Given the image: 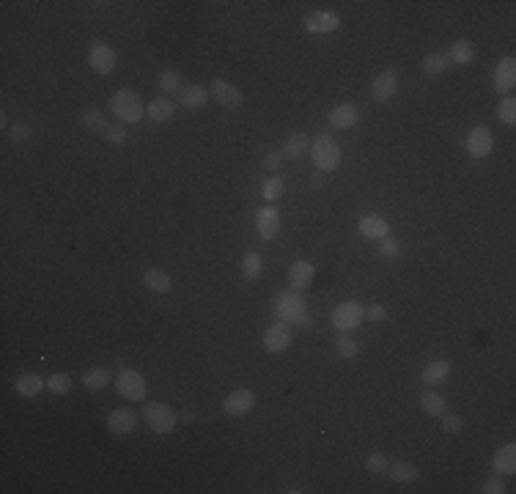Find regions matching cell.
I'll use <instances>...</instances> for the list:
<instances>
[{
	"mask_svg": "<svg viewBox=\"0 0 516 494\" xmlns=\"http://www.w3.org/2000/svg\"><path fill=\"white\" fill-rule=\"evenodd\" d=\"M179 421H181V423H193V421H195V412H193V409H184V412H179Z\"/></svg>",
	"mask_w": 516,
	"mask_h": 494,
	"instance_id": "48",
	"label": "cell"
},
{
	"mask_svg": "<svg viewBox=\"0 0 516 494\" xmlns=\"http://www.w3.org/2000/svg\"><path fill=\"white\" fill-rule=\"evenodd\" d=\"M382 245H379V253L384 256V258H395L398 256V242L393 239V236H384V239H379Z\"/></svg>",
	"mask_w": 516,
	"mask_h": 494,
	"instance_id": "43",
	"label": "cell"
},
{
	"mask_svg": "<svg viewBox=\"0 0 516 494\" xmlns=\"http://www.w3.org/2000/svg\"><path fill=\"white\" fill-rule=\"evenodd\" d=\"M492 82H495V91H497V94H511V91H514L516 88V58L514 55H506V58L497 61Z\"/></svg>",
	"mask_w": 516,
	"mask_h": 494,
	"instance_id": "13",
	"label": "cell"
},
{
	"mask_svg": "<svg viewBox=\"0 0 516 494\" xmlns=\"http://www.w3.org/2000/svg\"><path fill=\"white\" fill-rule=\"evenodd\" d=\"M492 148H495V138H492V130H489V127L478 124V127L470 130V135H467V154H470L472 159L489 157Z\"/></svg>",
	"mask_w": 516,
	"mask_h": 494,
	"instance_id": "10",
	"label": "cell"
},
{
	"mask_svg": "<svg viewBox=\"0 0 516 494\" xmlns=\"http://www.w3.org/2000/svg\"><path fill=\"white\" fill-rule=\"evenodd\" d=\"M447 67H450V58H447L445 50H434V53H429V55L423 58V74H429V77L443 74Z\"/></svg>",
	"mask_w": 516,
	"mask_h": 494,
	"instance_id": "31",
	"label": "cell"
},
{
	"mask_svg": "<svg viewBox=\"0 0 516 494\" xmlns=\"http://www.w3.org/2000/svg\"><path fill=\"white\" fill-rule=\"evenodd\" d=\"M292 324H286V321H275V324H269L267 330H264V349L269 354H281L286 352L289 346H292Z\"/></svg>",
	"mask_w": 516,
	"mask_h": 494,
	"instance_id": "9",
	"label": "cell"
},
{
	"mask_svg": "<svg viewBox=\"0 0 516 494\" xmlns=\"http://www.w3.org/2000/svg\"><path fill=\"white\" fill-rule=\"evenodd\" d=\"M44 379L39 373H22L17 382H14V390L22 396V398H36L42 390H44Z\"/></svg>",
	"mask_w": 516,
	"mask_h": 494,
	"instance_id": "25",
	"label": "cell"
},
{
	"mask_svg": "<svg viewBox=\"0 0 516 494\" xmlns=\"http://www.w3.org/2000/svg\"><path fill=\"white\" fill-rule=\"evenodd\" d=\"M113 382V376H110V371L105 368V365H94V368H85L82 371V387L85 390H105L107 385Z\"/></svg>",
	"mask_w": 516,
	"mask_h": 494,
	"instance_id": "21",
	"label": "cell"
},
{
	"mask_svg": "<svg viewBox=\"0 0 516 494\" xmlns=\"http://www.w3.org/2000/svg\"><path fill=\"white\" fill-rule=\"evenodd\" d=\"M384 316H387V313H384L382 305H368V308H366V319H368V321H382Z\"/></svg>",
	"mask_w": 516,
	"mask_h": 494,
	"instance_id": "46",
	"label": "cell"
},
{
	"mask_svg": "<svg viewBox=\"0 0 516 494\" xmlns=\"http://www.w3.org/2000/svg\"><path fill=\"white\" fill-rule=\"evenodd\" d=\"M497 116H500L503 124L514 127L516 124V99L514 96H503V99H500V105H497Z\"/></svg>",
	"mask_w": 516,
	"mask_h": 494,
	"instance_id": "37",
	"label": "cell"
},
{
	"mask_svg": "<svg viewBox=\"0 0 516 494\" xmlns=\"http://www.w3.org/2000/svg\"><path fill=\"white\" fill-rule=\"evenodd\" d=\"M286 193V182L281 179V176H272V179H267L264 184H261V198L267 201V204H272V201H281V195Z\"/></svg>",
	"mask_w": 516,
	"mask_h": 494,
	"instance_id": "34",
	"label": "cell"
},
{
	"mask_svg": "<svg viewBox=\"0 0 516 494\" xmlns=\"http://www.w3.org/2000/svg\"><path fill=\"white\" fill-rule=\"evenodd\" d=\"M148 118L151 121H157V124H162V121H170L173 116H176V105L168 99V96H157V99H151L146 107Z\"/></svg>",
	"mask_w": 516,
	"mask_h": 494,
	"instance_id": "23",
	"label": "cell"
},
{
	"mask_svg": "<svg viewBox=\"0 0 516 494\" xmlns=\"http://www.w3.org/2000/svg\"><path fill=\"white\" fill-rule=\"evenodd\" d=\"M481 492H483V494H503V492H508V489H506V484H503V478H500V475L495 473L492 478H486V481H483V486H481Z\"/></svg>",
	"mask_w": 516,
	"mask_h": 494,
	"instance_id": "42",
	"label": "cell"
},
{
	"mask_svg": "<svg viewBox=\"0 0 516 494\" xmlns=\"http://www.w3.org/2000/svg\"><path fill=\"white\" fill-rule=\"evenodd\" d=\"M443 428L447 434H459L464 428V421L459 415H443Z\"/></svg>",
	"mask_w": 516,
	"mask_h": 494,
	"instance_id": "45",
	"label": "cell"
},
{
	"mask_svg": "<svg viewBox=\"0 0 516 494\" xmlns=\"http://www.w3.org/2000/svg\"><path fill=\"white\" fill-rule=\"evenodd\" d=\"M283 162H286L283 151H269V154L264 157V168H267V170H278Z\"/></svg>",
	"mask_w": 516,
	"mask_h": 494,
	"instance_id": "44",
	"label": "cell"
},
{
	"mask_svg": "<svg viewBox=\"0 0 516 494\" xmlns=\"http://www.w3.org/2000/svg\"><path fill=\"white\" fill-rule=\"evenodd\" d=\"M143 421L146 425L154 431V434H170L176 423H179V412H173L168 404H159V401H148L143 407Z\"/></svg>",
	"mask_w": 516,
	"mask_h": 494,
	"instance_id": "3",
	"label": "cell"
},
{
	"mask_svg": "<svg viewBox=\"0 0 516 494\" xmlns=\"http://www.w3.org/2000/svg\"><path fill=\"white\" fill-rule=\"evenodd\" d=\"M387 473H390V481L395 484H415L420 478V470L412 461H390Z\"/></svg>",
	"mask_w": 516,
	"mask_h": 494,
	"instance_id": "26",
	"label": "cell"
},
{
	"mask_svg": "<svg viewBox=\"0 0 516 494\" xmlns=\"http://www.w3.org/2000/svg\"><path fill=\"white\" fill-rule=\"evenodd\" d=\"M387 467H390V459L384 456V453H368V459H366V470H368L371 475H384L387 473Z\"/></svg>",
	"mask_w": 516,
	"mask_h": 494,
	"instance_id": "38",
	"label": "cell"
},
{
	"mask_svg": "<svg viewBox=\"0 0 516 494\" xmlns=\"http://www.w3.org/2000/svg\"><path fill=\"white\" fill-rule=\"evenodd\" d=\"M209 96H215V102H220L222 107H228V110H236L239 105H242V91L233 85V82H228L225 77H215L212 80V85H209Z\"/></svg>",
	"mask_w": 516,
	"mask_h": 494,
	"instance_id": "11",
	"label": "cell"
},
{
	"mask_svg": "<svg viewBox=\"0 0 516 494\" xmlns=\"http://www.w3.org/2000/svg\"><path fill=\"white\" fill-rule=\"evenodd\" d=\"M420 407H423L426 415H432V418H443L447 404H445V398L440 396V393H432V390H429V393L420 396Z\"/></svg>",
	"mask_w": 516,
	"mask_h": 494,
	"instance_id": "33",
	"label": "cell"
},
{
	"mask_svg": "<svg viewBox=\"0 0 516 494\" xmlns=\"http://www.w3.org/2000/svg\"><path fill=\"white\" fill-rule=\"evenodd\" d=\"M450 379V362L447 360H432V362H426V368H423V382L426 385H443V382H447Z\"/></svg>",
	"mask_w": 516,
	"mask_h": 494,
	"instance_id": "27",
	"label": "cell"
},
{
	"mask_svg": "<svg viewBox=\"0 0 516 494\" xmlns=\"http://www.w3.org/2000/svg\"><path fill=\"white\" fill-rule=\"evenodd\" d=\"M47 387H50L55 396H66V393L72 390V376H69V373H53V376L47 379Z\"/></svg>",
	"mask_w": 516,
	"mask_h": 494,
	"instance_id": "39",
	"label": "cell"
},
{
	"mask_svg": "<svg viewBox=\"0 0 516 494\" xmlns=\"http://www.w3.org/2000/svg\"><path fill=\"white\" fill-rule=\"evenodd\" d=\"M492 470H495L497 475H514L516 473V445L514 442H506V445L495 453V459H492Z\"/></svg>",
	"mask_w": 516,
	"mask_h": 494,
	"instance_id": "20",
	"label": "cell"
},
{
	"mask_svg": "<svg viewBox=\"0 0 516 494\" xmlns=\"http://www.w3.org/2000/svg\"><path fill=\"white\" fill-rule=\"evenodd\" d=\"M321 184H324V173H321V170H316V173L310 176V187H313V190H319Z\"/></svg>",
	"mask_w": 516,
	"mask_h": 494,
	"instance_id": "47",
	"label": "cell"
},
{
	"mask_svg": "<svg viewBox=\"0 0 516 494\" xmlns=\"http://www.w3.org/2000/svg\"><path fill=\"white\" fill-rule=\"evenodd\" d=\"M113 382H116V390H118L121 398H127V401H143L146 398V379L135 368H121Z\"/></svg>",
	"mask_w": 516,
	"mask_h": 494,
	"instance_id": "6",
	"label": "cell"
},
{
	"mask_svg": "<svg viewBox=\"0 0 516 494\" xmlns=\"http://www.w3.org/2000/svg\"><path fill=\"white\" fill-rule=\"evenodd\" d=\"M332 349L338 352V357H344V360H355L357 354H360V346H357V341L349 335V333H341V335H335L332 338Z\"/></svg>",
	"mask_w": 516,
	"mask_h": 494,
	"instance_id": "32",
	"label": "cell"
},
{
	"mask_svg": "<svg viewBox=\"0 0 516 494\" xmlns=\"http://www.w3.org/2000/svg\"><path fill=\"white\" fill-rule=\"evenodd\" d=\"M80 121H82V127L85 130H91V132H107V116L99 110V107H82L80 110Z\"/></svg>",
	"mask_w": 516,
	"mask_h": 494,
	"instance_id": "29",
	"label": "cell"
},
{
	"mask_svg": "<svg viewBox=\"0 0 516 494\" xmlns=\"http://www.w3.org/2000/svg\"><path fill=\"white\" fill-rule=\"evenodd\" d=\"M33 138V124H25V121H17L8 127V141L14 143H28Z\"/></svg>",
	"mask_w": 516,
	"mask_h": 494,
	"instance_id": "40",
	"label": "cell"
},
{
	"mask_svg": "<svg viewBox=\"0 0 516 494\" xmlns=\"http://www.w3.org/2000/svg\"><path fill=\"white\" fill-rule=\"evenodd\" d=\"M253 407H256V393H253L250 387H236V390H231V393L225 396V401H222V412H225L228 418H242V415H247Z\"/></svg>",
	"mask_w": 516,
	"mask_h": 494,
	"instance_id": "8",
	"label": "cell"
},
{
	"mask_svg": "<svg viewBox=\"0 0 516 494\" xmlns=\"http://www.w3.org/2000/svg\"><path fill=\"white\" fill-rule=\"evenodd\" d=\"M310 157H313L316 170L330 173V170H335V168L341 165V145L335 143L332 135L319 132V135L313 138V143H310Z\"/></svg>",
	"mask_w": 516,
	"mask_h": 494,
	"instance_id": "2",
	"label": "cell"
},
{
	"mask_svg": "<svg viewBox=\"0 0 516 494\" xmlns=\"http://www.w3.org/2000/svg\"><path fill=\"white\" fill-rule=\"evenodd\" d=\"M157 85H159L162 94H179V91H181V77H179V71L165 69L162 74H159Z\"/></svg>",
	"mask_w": 516,
	"mask_h": 494,
	"instance_id": "36",
	"label": "cell"
},
{
	"mask_svg": "<svg viewBox=\"0 0 516 494\" xmlns=\"http://www.w3.org/2000/svg\"><path fill=\"white\" fill-rule=\"evenodd\" d=\"M116 64H118V55L116 50L107 44V42H99L94 39L91 42V50H88V67L96 71V74H113L116 71Z\"/></svg>",
	"mask_w": 516,
	"mask_h": 494,
	"instance_id": "7",
	"label": "cell"
},
{
	"mask_svg": "<svg viewBox=\"0 0 516 494\" xmlns=\"http://www.w3.org/2000/svg\"><path fill=\"white\" fill-rule=\"evenodd\" d=\"M395 91H398V77H395V71L393 69L376 74L373 82H371V96H373L376 102H390V99L395 96Z\"/></svg>",
	"mask_w": 516,
	"mask_h": 494,
	"instance_id": "15",
	"label": "cell"
},
{
	"mask_svg": "<svg viewBox=\"0 0 516 494\" xmlns=\"http://www.w3.org/2000/svg\"><path fill=\"white\" fill-rule=\"evenodd\" d=\"M363 319H366V308L355 299H346V302L335 305V310H332V327L338 333H355L363 324Z\"/></svg>",
	"mask_w": 516,
	"mask_h": 494,
	"instance_id": "5",
	"label": "cell"
},
{
	"mask_svg": "<svg viewBox=\"0 0 516 494\" xmlns=\"http://www.w3.org/2000/svg\"><path fill=\"white\" fill-rule=\"evenodd\" d=\"M313 275H316V267L310 261H294L289 267V285H292V291H305L313 283Z\"/></svg>",
	"mask_w": 516,
	"mask_h": 494,
	"instance_id": "18",
	"label": "cell"
},
{
	"mask_svg": "<svg viewBox=\"0 0 516 494\" xmlns=\"http://www.w3.org/2000/svg\"><path fill=\"white\" fill-rule=\"evenodd\" d=\"M281 212H278V206H264V209H258V214H256V231H258V236L264 239V242H272L278 233H281Z\"/></svg>",
	"mask_w": 516,
	"mask_h": 494,
	"instance_id": "12",
	"label": "cell"
},
{
	"mask_svg": "<svg viewBox=\"0 0 516 494\" xmlns=\"http://www.w3.org/2000/svg\"><path fill=\"white\" fill-rule=\"evenodd\" d=\"M179 96V102L184 105V107H204L206 102H209V91L204 88V85H181V91L176 94Z\"/></svg>",
	"mask_w": 516,
	"mask_h": 494,
	"instance_id": "24",
	"label": "cell"
},
{
	"mask_svg": "<svg viewBox=\"0 0 516 494\" xmlns=\"http://www.w3.org/2000/svg\"><path fill=\"white\" fill-rule=\"evenodd\" d=\"M305 151H308V135H305V132H294V135L286 141V145H283V157H286V159H299Z\"/></svg>",
	"mask_w": 516,
	"mask_h": 494,
	"instance_id": "35",
	"label": "cell"
},
{
	"mask_svg": "<svg viewBox=\"0 0 516 494\" xmlns=\"http://www.w3.org/2000/svg\"><path fill=\"white\" fill-rule=\"evenodd\" d=\"M110 113L118 118V124H138L146 116V105L132 88H121L110 96Z\"/></svg>",
	"mask_w": 516,
	"mask_h": 494,
	"instance_id": "1",
	"label": "cell"
},
{
	"mask_svg": "<svg viewBox=\"0 0 516 494\" xmlns=\"http://www.w3.org/2000/svg\"><path fill=\"white\" fill-rule=\"evenodd\" d=\"M357 228H360V233H363L366 239H384V236H390V222H387L384 217H379V214H366V217H360Z\"/></svg>",
	"mask_w": 516,
	"mask_h": 494,
	"instance_id": "19",
	"label": "cell"
},
{
	"mask_svg": "<svg viewBox=\"0 0 516 494\" xmlns=\"http://www.w3.org/2000/svg\"><path fill=\"white\" fill-rule=\"evenodd\" d=\"M275 316L286 324H302V319L308 316V305L302 299L299 291H283L275 299Z\"/></svg>",
	"mask_w": 516,
	"mask_h": 494,
	"instance_id": "4",
	"label": "cell"
},
{
	"mask_svg": "<svg viewBox=\"0 0 516 494\" xmlns=\"http://www.w3.org/2000/svg\"><path fill=\"white\" fill-rule=\"evenodd\" d=\"M138 425V415L130 409V407H118V409H113L110 415H107V431L110 434H130L132 428Z\"/></svg>",
	"mask_w": 516,
	"mask_h": 494,
	"instance_id": "16",
	"label": "cell"
},
{
	"mask_svg": "<svg viewBox=\"0 0 516 494\" xmlns=\"http://www.w3.org/2000/svg\"><path fill=\"white\" fill-rule=\"evenodd\" d=\"M261 272H264V258H261V253H258V250L244 253V258H242V275H244V281H258Z\"/></svg>",
	"mask_w": 516,
	"mask_h": 494,
	"instance_id": "30",
	"label": "cell"
},
{
	"mask_svg": "<svg viewBox=\"0 0 516 494\" xmlns=\"http://www.w3.org/2000/svg\"><path fill=\"white\" fill-rule=\"evenodd\" d=\"M105 141L113 143V145H127L130 135H127L124 124H113V127H107V132H105Z\"/></svg>",
	"mask_w": 516,
	"mask_h": 494,
	"instance_id": "41",
	"label": "cell"
},
{
	"mask_svg": "<svg viewBox=\"0 0 516 494\" xmlns=\"http://www.w3.org/2000/svg\"><path fill=\"white\" fill-rule=\"evenodd\" d=\"M447 58H450V64H456V67H467V64L475 61V44H472L470 39H456V42L450 44Z\"/></svg>",
	"mask_w": 516,
	"mask_h": 494,
	"instance_id": "22",
	"label": "cell"
},
{
	"mask_svg": "<svg viewBox=\"0 0 516 494\" xmlns=\"http://www.w3.org/2000/svg\"><path fill=\"white\" fill-rule=\"evenodd\" d=\"M338 28H341V17L335 11H313V14L305 17V30L308 33L321 36V33H335Z\"/></svg>",
	"mask_w": 516,
	"mask_h": 494,
	"instance_id": "14",
	"label": "cell"
},
{
	"mask_svg": "<svg viewBox=\"0 0 516 494\" xmlns=\"http://www.w3.org/2000/svg\"><path fill=\"white\" fill-rule=\"evenodd\" d=\"M330 127H335V130H352L355 124H357V118H360V113H357V107L352 105V102H341V105H335L332 110H330Z\"/></svg>",
	"mask_w": 516,
	"mask_h": 494,
	"instance_id": "17",
	"label": "cell"
},
{
	"mask_svg": "<svg viewBox=\"0 0 516 494\" xmlns=\"http://www.w3.org/2000/svg\"><path fill=\"white\" fill-rule=\"evenodd\" d=\"M143 283H146L148 291H154V294H168V291L173 288V281H170V275H168L165 270H159V267H151V270H146V275H143Z\"/></svg>",
	"mask_w": 516,
	"mask_h": 494,
	"instance_id": "28",
	"label": "cell"
}]
</instances>
